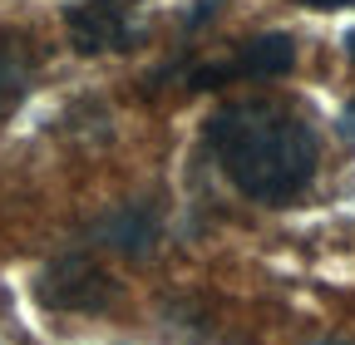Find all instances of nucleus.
<instances>
[{"mask_svg":"<svg viewBox=\"0 0 355 345\" xmlns=\"http://www.w3.org/2000/svg\"><path fill=\"white\" fill-rule=\"evenodd\" d=\"M212 153L252 202H291L316 172V139L277 99H237L212 114Z\"/></svg>","mask_w":355,"mask_h":345,"instance_id":"nucleus-1","label":"nucleus"},{"mask_svg":"<svg viewBox=\"0 0 355 345\" xmlns=\"http://www.w3.org/2000/svg\"><path fill=\"white\" fill-rule=\"evenodd\" d=\"M109 296H114L109 276L84 256H64L40 281V301L55 311H99V306H109Z\"/></svg>","mask_w":355,"mask_h":345,"instance_id":"nucleus-2","label":"nucleus"},{"mask_svg":"<svg viewBox=\"0 0 355 345\" xmlns=\"http://www.w3.org/2000/svg\"><path fill=\"white\" fill-rule=\"evenodd\" d=\"M128 10L133 0H74L69 6V39L84 55L128 45Z\"/></svg>","mask_w":355,"mask_h":345,"instance_id":"nucleus-3","label":"nucleus"},{"mask_svg":"<svg viewBox=\"0 0 355 345\" xmlns=\"http://www.w3.org/2000/svg\"><path fill=\"white\" fill-rule=\"evenodd\" d=\"M296 60L291 50V39L286 35H266V39H252V45L232 60V64H222V69H202L198 84H212V79H227V74H286Z\"/></svg>","mask_w":355,"mask_h":345,"instance_id":"nucleus-4","label":"nucleus"},{"mask_svg":"<svg viewBox=\"0 0 355 345\" xmlns=\"http://www.w3.org/2000/svg\"><path fill=\"white\" fill-rule=\"evenodd\" d=\"M35 74V50H30V39L15 35V30H0V104L15 99L25 84Z\"/></svg>","mask_w":355,"mask_h":345,"instance_id":"nucleus-5","label":"nucleus"},{"mask_svg":"<svg viewBox=\"0 0 355 345\" xmlns=\"http://www.w3.org/2000/svg\"><path fill=\"white\" fill-rule=\"evenodd\" d=\"M316 345H355V340H316Z\"/></svg>","mask_w":355,"mask_h":345,"instance_id":"nucleus-6","label":"nucleus"},{"mask_svg":"<svg viewBox=\"0 0 355 345\" xmlns=\"http://www.w3.org/2000/svg\"><path fill=\"white\" fill-rule=\"evenodd\" d=\"M345 118H350V134H355V104H350V114H345Z\"/></svg>","mask_w":355,"mask_h":345,"instance_id":"nucleus-7","label":"nucleus"},{"mask_svg":"<svg viewBox=\"0 0 355 345\" xmlns=\"http://www.w3.org/2000/svg\"><path fill=\"white\" fill-rule=\"evenodd\" d=\"M350 55H355V35H350Z\"/></svg>","mask_w":355,"mask_h":345,"instance_id":"nucleus-8","label":"nucleus"}]
</instances>
